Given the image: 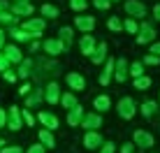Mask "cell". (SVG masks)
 Segmentation results:
<instances>
[{"label": "cell", "mask_w": 160, "mask_h": 153, "mask_svg": "<svg viewBox=\"0 0 160 153\" xmlns=\"http://www.w3.org/2000/svg\"><path fill=\"white\" fill-rule=\"evenodd\" d=\"M137 102L132 100L130 95H123L121 97V100L116 102V114L121 118H123V121H132V118H135V114H137Z\"/></svg>", "instance_id": "6da1fadb"}, {"label": "cell", "mask_w": 160, "mask_h": 153, "mask_svg": "<svg viewBox=\"0 0 160 153\" xmlns=\"http://www.w3.org/2000/svg\"><path fill=\"white\" fill-rule=\"evenodd\" d=\"M123 9L128 14V19H135V21H144V16H146V5L142 0H125Z\"/></svg>", "instance_id": "7a4b0ae2"}, {"label": "cell", "mask_w": 160, "mask_h": 153, "mask_svg": "<svg viewBox=\"0 0 160 153\" xmlns=\"http://www.w3.org/2000/svg\"><path fill=\"white\" fill-rule=\"evenodd\" d=\"M23 30H28L32 35V40H37V37H42L44 28H47V19H42V16H30V19L23 21V26H21Z\"/></svg>", "instance_id": "3957f363"}, {"label": "cell", "mask_w": 160, "mask_h": 153, "mask_svg": "<svg viewBox=\"0 0 160 153\" xmlns=\"http://www.w3.org/2000/svg\"><path fill=\"white\" fill-rule=\"evenodd\" d=\"M156 37H158V32L156 28H153L151 23H146V21H142V26H139V32H137V44H148L151 47L153 42H156Z\"/></svg>", "instance_id": "277c9868"}, {"label": "cell", "mask_w": 160, "mask_h": 153, "mask_svg": "<svg viewBox=\"0 0 160 153\" xmlns=\"http://www.w3.org/2000/svg\"><path fill=\"white\" fill-rule=\"evenodd\" d=\"M74 28L84 35H91L95 30V16L93 14H77L74 16Z\"/></svg>", "instance_id": "5b68a950"}, {"label": "cell", "mask_w": 160, "mask_h": 153, "mask_svg": "<svg viewBox=\"0 0 160 153\" xmlns=\"http://www.w3.org/2000/svg\"><path fill=\"white\" fill-rule=\"evenodd\" d=\"M132 144L137 146V149H151L153 144H156V139H153V135L148 132V130H135V132H132Z\"/></svg>", "instance_id": "8992f818"}, {"label": "cell", "mask_w": 160, "mask_h": 153, "mask_svg": "<svg viewBox=\"0 0 160 153\" xmlns=\"http://www.w3.org/2000/svg\"><path fill=\"white\" fill-rule=\"evenodd\" d=\"M42 51L47 53V56H60V53L68 51V47H65L58 37H49V40L42 42Z\"/></svg>", "instance_id": "52a82bcc"}, {"label": "cell", "mask_w": 160, "mask_h": 153, "mask_svg": "<svg viewBox=\"0 0 160 153\" xmlns=\"http://www.w3.org/2000/svg\"><path fill=\"white\" fill-rule=\"evenodd\" d=\"M60 86L58 81H49L47 86H44V102L47 105H60Z\"/></svg>", "instance_id": "ba28073f"}, {"label": "cell", "mask_w": 160, "mask_h": 153, "mask_svg": "<svg viewBox=\"0 0 160 153\" xmlns=\"http://www.w3.org/2000/svg\"><path fill=\"white\" fill-rule=\"evenodd\" d=\"M65 84H68V88H72V93L86 91V79H84V74H79V72H68L65 74Z\"/></svg>", "instance_id": "9c48e42d"}, {"label": "cell", "mask_w": 160, "mask_h": 153, "mask_svg": "<svg viewBox=\"0 0 160 153\" xmlns=\"http://www.w3.org/2000/svg\"><path fill=\"white\" fill-rule=\"evenodd\" d=\"M7 128L14 130V132H19V130L23 128V116H21L19 107H9V111H7Z\"/></svg>", "instance_id": "30bf717a"}, {"label": "cell", "mask_w": 160, "mask_h": 153, "mask_svg": "<svg viewBox=\"0 0 160 153\" xmlns=\"http://www.w3.org/2000/svg\"><path fill=\"white\" fill-rule=\"evenodd\" d=\"M37 121L44 125V130H51V132H53V130H58V125H60L58 116H56V114H51V111H47V109L37 114Z\"/></svg>", "instance_id": "8fae6325"}, {"label": "cell", "mask_w": 160, "mask_h": 153, "mask_svg": "<svg viewBox=\"0 0 160 153\" xmlns=\"http://www.w3.org/2000/svg\"><path fill=\"white\" fill-rule=\"evenodd\" d=\"M114 70H116V58H112L109 56L107 61H104V70L100 72V86H109V81L114 79Z\"/></svg>", "instance_id": "7c38bea8"}, {"label": "cell", "mask_w": 160, "mask_h": 153, "mask_svg": "<svg viewBox=\"0 0 160 153\" xmlns=\"http://www.w3.org/2000/svg\"><path fill=\"white\" fill-rule=\"evenodd\" d=\"M104 144V139H102V135L98 132V130H93V132H86L84 135V149H88V151H100V146Z\"/></svg>", "instance_id": "4fadbf2b"}, {"label": "cell", "mask_w": 160, "mask_h": 153, "mask_svg": "<svg viewBox=\"0 0 160 153\" xmlns=\"http://www.w3.org/2000/svg\"><path fill=\"white\" fill-rule=\"evenodd\" d=\"M128 70H130V63L125 61L123 56L121 58H116V70H114V79L118 81V84H125V81H128Z\"/></svg>", "instance_id": "5bb4252c"}, {"label": "cell", "mask_w": 160, "mask_h": 153, "mask_svg": "<svg viewBox=\"0 0 160 153\" xmlns=\"http://www.w3.org/2000/svg\"><path fill=\"white\" fill-rule=\"evenodd\" d=\"M2 53H5V58H7L9 65H21L23 63V53H21V49L16 44H7L2 49Z\"/></svg>", "instance_id": "9a60e30c"}, {"label": "cell", "mask_w": 160, "mask_h": 153, "mask_svg": "<svg viewBox=\"0 0 160 153\" xmlns=\"http://www.w3.org/2000/svg\"><path fill=\"white\" fill-rule=\"evenodd\" d=\"M100 125H102V114H95V111L86 114L84 121H81V128H84L86 132H93V130H98Z\"/></svg>", "instance_id": "2e32d148"}, {"label": "cell", "mask_w": 160, "mask_h": 153, "mask_svg": "<svg viewBox=\"0 0 160 153\" xmlns=\"http://www.w3.org/2000/svg\"><path fill=\"white\" fill-rule=\"evenodd\" d=\"M107 58H109V47H107V42H98L95 51H93V56H91V63H93V65H102Z\"/></svg>", "instance_id": "e0dca14e"}, {"label": "cell", "mask_w": 160, "mask_h": 153, "mask_svg": "<svg viewBox=\"0 0 160 153\" xmlns=\"http://www.w3.org/2000/svg\"><path fill=\"white\" fill-rule=\"evenodd\" d=\"M93 109H95V114H104L112 109V97L107 95V93H102V95H95L93 97Z\"/></svg>", "instance_id": "ac0fdd59"}, {"label": "cell", "mask_w": 160, "mask_h": 153, "mask_svg": "<svg viewBox=\"0 0 160 153\" xmlns=\"http://www.w3.org/2000/svg\"><path fill=\"white\" fill-rule=\"evenodd\" d=\"M95 47H98V42H95V37H93V35H81V40H79V51L84 53V56L91 58L93 51H95Z\"/></svg>", "instance_id": "d6986e66"}, {"label": "cell", "mask_w": 160, "mask_h": 153, "mask_svg": "<svg viewBox=\"0 0 160 153\" xmlns=\"http://www.w3.org/2000/svg\"><path fill=\"white\" fill-rule=\"evenodd\" d=\"M12 14L16 19H30V14H35V7L30 2H19V5L12 2Z\"/></svg>", "instance_id": "ffe728a7"}, {"label": "cell", "mask_w": 160, "mask_h": 153, "mask_svg": "<svg viewBox=\"0 0 160 153\" xmlns=\"http://www.w3.org/2000/svg\"><path fill=\"white\" fill-rule=\"evenodd\" d=\"M84 116H86L84 107H81V105H77L74 109H70V111H68V125H72V128H77V125H81V121H84Z\"/></svg>", "instance_id": "44dd1931"}, {"label": "cell", "mask_w": 160, "mask_h": 153, "mask_svg": "<svg viewBox=\"0 0 160 153\" xmlns=\"http://www.w3.org/2000/svg\"><path fill=\"white\" fill-rule=\"evenodd\" d=\"M44 100V88H32L30 95H26V109L40 107V102Z\"/></svg>", "instance_id": "7402d4cb"}, {"label": "cell", "mask_w": 160, "mask_h": 153, "mask_svg": "<svg viewBox=\"0 0 160 153\" xmlns=\"http://www.w3.org/2000/svg\"><path fill=\"white\" fill-rule=\"evenodd\" d=\"M37 139H40V144L44 146V149H56V137H53V132L51 130H40L37 132Z\"/></svg>", "instance_id": "603a6c76"}, {"label": "cell", "mask_w": 160, "mask_h": 153, "mask_svg": "<svg viewBox=\"0 0 160 153\" xmlns=\"http://www.w3.org/2000/svg\"><path fill=\"white\" fill-rule=\"evenodd\" d=\"M139 111H142V116H144V118H153V116H156V111H158V100H146V102H142V105H139Z\"/></svg>", "instance_id": "cb8c5ba5"}, {"label": "cell", "mask_w": 160, "mask_h": 153, "mask_svg": "<svg viewBox=\"0 0 160 153\" xmlns=\"http://www.w3.org/2000/svg\"><path fill=\"white\" fill-rule=\"evenodd\" d=\"M58 40L63 42L65 47H72V42H74V30H72V26H63V28L58 30Z\"/></svg>", "instance_id": "d4e9b609"}, {"label": "cell", "mask_w": 160, "mask_h": 153, "mask_svg": "<svg viewBox=\"0 0 160 153\" xmlns=\"http://www.w3.org/2000/svg\"><path fill=\"white\" fill-rule=\"evenodd\" d=\"M40 14H42V19H58V16H60V9L56 7V5L44 2L42 7H40Z\"/></svg>", "instance_id": "484cf974"}, {"label": "cell", "mask_w": 160, "mask_h": 153, "mask_svg": "<svg viewBox=\"0 0 160 153\" xmlns=\"http://www.w3.org/2000/svg\"><path fill=\"white\" fill-rule=\"evenodd\" d=\"M60 105H63V107L70 111V109H74L79 102H77V95H74V93L68 91V93H63V95H60Z\"/></svg>", "instance_id": "4316f807"}, {"label": "cell", "mask_w": 160, "mask_h": 153, "mask_svg": "<svg viewBox=\"0 0 160 153\" xmlns=\"http://www.w3.org/2000/svg\"><path fill=\"white\" fill-rule=\"evenodd\" d=\"M30 70H32V61H30V58H23V63H21L19 70H16V76L26 81V79L30 76Z\"/></svg>", "instance_id": "83f0119b"}, {"label": "cell", "mask_w": 160, "mask_h": 153, "mask_svg": "<svg viewBox=\"0 0 160 153\" xmlns=\"http://www.w3.org/2000/svg\"><path fill=\"white\" fill-rule=\"evenodd\" d=\"M9 35H12V40H16V42H30L32 40V35L28 30H23L21 26H19V28H12V30H9Z\"/></svg>", "instance_id": "f1b7e54d"}, {"label": "cell", "mask_w": 160, "mask_h": 153, "mask_svg": "<svg viewBox=\"0 0 160 153\" xmlns=\"http://www.w3.org/2000/svg\"><path fill=\"white\" fill-rule=\"evenodd\" d=\"M128 74L132 76V79H139V76H144V63H142V61H135V63H130V70H128Z\"/></svg>", "instance_id": "f546056e"}, {"label": "cell", "mask_w": 160, "mask_h": 153, "mask_svg": "<svg viewBox=\"0 0 160 153\" xmlns=\"http://www.w3.org/2000/svg\"><path fill=\"white\" fill-rule=\"evenodd\" d=\"M151 84H153V81H151V76H139V79H132V86H135V88L137 91H148V88H151Z\"/></svg>", "instance_id": "4dcf8cb0"}, {"label": "cell", "mask_w": 160, "mask_h": 153, "mask_svg": "<svg viewBox=\"0 0 160 153\" xmlns=\"http://www.w3.org/2000/svg\"><path fill=\"white\" fill-rule=\"evenodd\" d=\"M107 28L112 32H123V21H121L118 16H109L107 19Z\"/></svg>", "instance_id": "1f68e13d"}, {"label": "cell", "mask_w": 160, "mask_h": 153, "mask_svg": "<svg viewBox=\"0 0 160 153\" xmlns=\"http://www.w3.org/2000/svg\"><path fill=\"white\" fill-rule=\"evenodd\" d=\"M123 30L137 37V32H139V23H137L135 19H125V21H123Z\"/></svg>", "instance_id": "d6a6232c"}, {"label": "cell", "mask_w": 160, "mask_h": 153, "mask_svg": "<svg viewBox=\"0 0 160 153\" xmlns=\"http://www.w3.org/2000/svg\"><path fill=\"white\" fill-rule=\"evenodd\" d=\"M88 0H70V9L72 12H86Z\"/></svg>", "instance_id": "836d02e7"}, {"label": "cell", "mask_w": 160, "mask_h": 153, "mask_svg": "<svg viewBox=\"0 0 160 153\" xmlns=\"http://www.w3.org/2000/svg\"><path fill=\"white\" fill-rule=\"evenodd\" d=\"M142 63H144V67H146V65L156 67V65H160V58H158V56H153V53H146V56L142 58Z\"/></svg>", "instance_id": "e575fe53"}, {"label": "cell", "mask_w": 160, "mask_h": 153, "mask_svg": "<svg viewBox=\"0 0 160 153\" xmlns=\"http://www.w3.org/2000/svg\"><path fill=\"white\" fill-rule=\"evenodd\" d=\"M93 7L100 9V12H107V9L112 7V2H109V0H93Z\"/></svg>", "instance_id": "d590c367"}, {"label": "cell", "mask_w": 160, "mask_h": 153, "mask_svg": "<svg viewBox=\"0 0 160 153\" xmlns=\"http://www.w3.org/2000/svg\"><path fill=\"white\" fill-rule=\"evenodd\" d=\"M21 116H23V125H35V116L30 114V109H23Z\"/></svg>", "instance_id": "8d00e7d4"}, {"label": "cell", "mask_w": 160, "mask_h": 153, "mask_svg": "<svg viewBox=\"0 0 160 153\" xmlns=\"http://www.w3.org/2000/svg\"><path fill=\"white\" fill-rule=\"evenodd\" d=\"M100 153H116V144L114 141H104L100 146Z\"/></svg>", "instance_id": "74e56055"}, {"label": "cell", "mask_w": 160, "mask_h": 153, "mask_svg": "<svg viewBox=\"0 0 160 153\" xmlns=\"http://www.w3.org/2000/svg\"><path fill=\"white\" fill-rule=\"evenodd\" d=\"M26 153H47V149H44L42 144H30V146H28V151H26Z\"/></svg>", "instance_id": "f35d334b"}, {"label": "cell", "mask_w": 160, "mask_h": 153, "mask_svg": "<svg viewBox=\"0 0 160 153\" xmlns=\"http://www.w3.org/2000/svg\"><path fill=\"white\" fill-rule=\"evenodd\" d=\"M0 153H26L21 146H5V149H0Z\"/></svg>", "instance_id": "ab89813d"}, {"label": "cell", "mask_w": 160, "mask_h": 153, "mask_svg": "<svg viewBox=\"0 0 160 153\" xmlns=\"http://www.w3.org/2000/svg\"><path fill=\"white\" fill-rule=\"evenodd\" d=\"M2 76H5V81H9V84H14L19 76H16V72H12V70H7V72H2Z\"/></svg>", "instance_id": "60d3db41"}, {"label": "cell", "mask_w": 160, "mask_h": 153, "mask_svg": "<svg viewBox=\"0 0 160 153\" xmlns=\"http://www.w3.org/2000/svg\"><path fill=\"white\" fill-rule=\"evenodd\" d=\"M9 70V63H7V58H5V53L0 51V72H7Z\"/></svg>", "instance_id": "b9f144b4"}, {"label": "cell", "mask_w": 160, "mask_h": 153, "mask_svg": "<svg viewBox=\"0 0 160 153\" xmlns=\"http://www.w3.org/2000/svg\"><path fill=\"white\" fill-rule=\"evenodd\" d=\"M148 53H153V56H158V58H160V42H158V40L153 42L151 47H148Z\"/></svg>", "instance_id": "7bdbcfd3"}, {"label": "cell", "mask_w": 160, "mask_h": 153, "mask_svg": "<svg viewBox=\"0 0 160 153\" xmlns=\"http://www.w3.org/2000/svg\"><path fill=\"white\" fill-rule=\"evenodd\" d=\"M135 149H137V146L132 144V141H128V144L121 146V153H135Z\"/></svg>", "instance_id": "ee69618b"}, {"label": "cell", "mask_w": 160, "mask_h": 153, "mask_svg": "<svg viewBox=\"0 0 160 153\" xmlns=\"http://www.w3.org/2000/svg\"><path fill=\"white\" fill-rule=\"evenodd\" d=\"M5 47H7V32H5L2 28H0V51H2Z\"/></svg>", "instance_id": "f6af8a7d"}, {"label": "cell", "mask_w": 160, "mask_h": 153, "mask_svg": "<svg viewBox=\"0 0 160 153\" xmlns=\"http://www.w3.org/2000/svg\"><path fill=\"white\" fill-rule=\"evenodd\" d=\"M30 91H32V86H30V84H23V86L19 88V95L26 97V95H30Z\"/></svg>", "instance_id": "bcb514c9"}, {"label": "cell", "mask_w": 160, "mask_h": 153, "mask_svg": "<svg viewBox=\"0 0 160 153\" xmlns=\"http://www.w3.org/2000/svg\"><path fill=\"white\" fill-rule=\"evenodd\" d=\"M12 9V2H7V0H0V14L2 12H9Z\"/></svg>", "instance_id": "7dc6e473"}, {"label": "cell", "mask_w": 160, "mask_h": 153, "mask_svg": "<svg viewBox=\"0 0 160 153\" xmlns=\"http://www.w3.org/2000/svg\"><path fill=\"white\" fill-rule=\"evenodd\" d=\"M0 128H7V111L0 109Z\"/></svg>", "instance_id": "c3c4849f"}, {"label": "cell", "mask_w": 160, "mask_h": 153, "mask_svg": "<svg viewBox=\"0 0 160 153\" xmlns=\"http://www.w3.org/2000/svg\"><path fill=\"white\" fill-rule=\"evenodd\" d=\"M151 12H153V19L160 21V2H158V5H153V9H151Z\"/></svg>", "instance_id": "681fc988"}, {"label": "cell", "mask_w": 160, "mask_h": 153, "mask_svg": "<svg viewBox=\"0 0 160 153\" xmlns=\"http://www.w3.org/2000/svg\"><path fill=\"white\" fill-rule=\"evenodd\" d=\"M40 49H42L40 42H32V44H30V51H40Z\"/></svg>", "instance_id": "f907efd6"}, {"label": "cell", "mask_w": 160, "mask_h": 153, "mask_svg": "<svg viewBox=\"0 0 160 153\" xmlns=\"http://www.w3.org/2000/svg\"><path fill=\"white\" fill-rule=\"evenodd\" d=\"M19 2H30V0H14V5H19Z\"/></svg>", "instance_id": "816d5d0a"}, {"label": "cell", "mask_w": 160, "mask_h": 153, "mask_svg": "<svg viewBox=\"0 0 160 153\" xmlns=\"http://www.w3.org/2000/svg\"><path fill=\"white\" fill-rule=\"evenodd\" d=\"M0 149H5V139H0Z\"/></svg>", "instance_id": "f5cc1de1"}, {"label": "cell", "mask_w": 160, "mask_h": 153, "mask_svg": "<svg viewBox=\"0 0 160 153\" xmlns=\"http://www.w3.org/2000/svg\"><path fill=\"white\" fill-rule=\"evenodd\" d=\"M109 2H123V0H109Z\"/></svg>", "instance_id": "db71d44e"}, {"label": "cell", "mask_w": 160, "mask_h": 153, "mask_svg": "<svg viewBox=\"0 0 160 153\" xmlns=\"http://www.w3.org/2000/svg\"><path fill=\"white\" fill-rule=\"evenodd\" d=\"M158 105H160V97H158Z\"/></svg>", "instance_id": "11a10c76"}]
</instances>
